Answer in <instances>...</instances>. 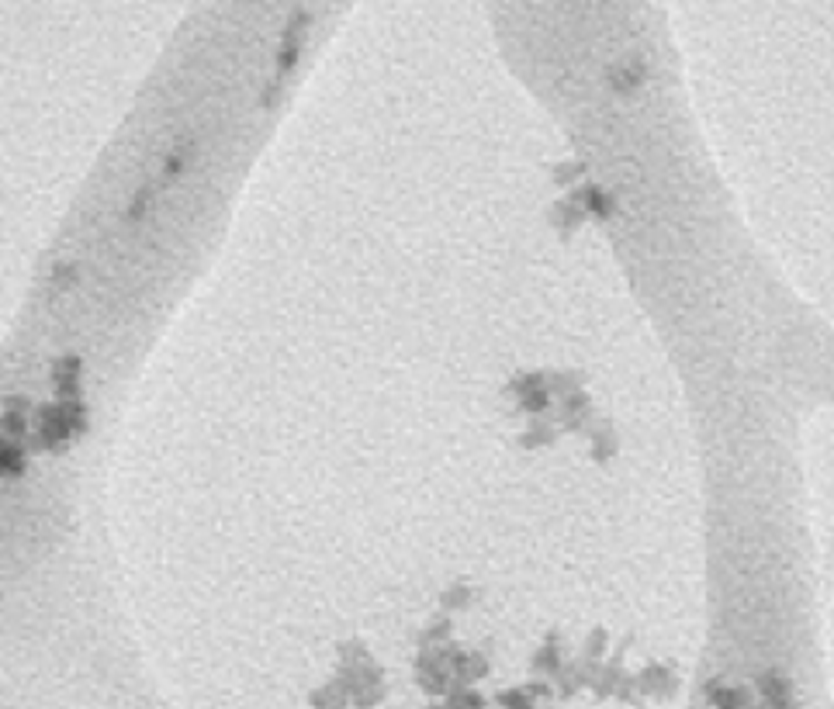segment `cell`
<instances>
[{
  "instance_id": "cell-2",
  "label": "cell",
  "mask_w": 834,
  "mask_h": 709,
  "mask_svg": "<svg viewBox=\"0 0 834 709\" xmlns=\"http://www.w3.org/2000/svg\"><path fill=\"white\" fill-rule=\"evenodd\" d=\"M80 381H84V360L66 353L52 364V388H56V402H73L80 398Z\"/></svg>"
},
{
  "instance_id": "cell-6",
  "label": "cell",
  "mask_w": 834,
  "mask_h": 709,
  "mask_svg": "<svg viewBox=\"0 0 834 709\" xmlns=\"http://www.w3.org/2000/svg\"><path fill=\"white\" fill-rule=\"evenodd\" d=\"M80 284V267L77 263H56V267H52V277H49V291L56 294H66L70 288H77Z\"/></svg>"
},
{
  "instance_id": "cell-5",
  "label": "cell",
  "mask_w": 834,
  "mask_h": 709,
  "mask_svg": "<svg viewBox=\"0 0 834 709\" xmlns=\"http://www.w3.org/2000/svg\"><path fill=\"white\" fill-rule=\"evenodd\" d=\"M194 153H198V149H194V139H184L180 146L170 149V156L163 160V173H160L163 184H174L180 173H184L194 163Z\"/></svg>"
},
{
  "instance_id": "cell-3",
  "label": "cell",
  "mask_w": 834,
  "mask_h": 709,
  "mask_svg": "<svg viewBox=\"0 0 834 709\" xmlns=\"http://www.w3.org/2000/svg\"><path fill=\"white\" fill-rule=\"evenodd\" d=\"M28 416H32V402H28L25 395L4 398V412H0V436L21 443L28 436Z\"/></svg>"
},
{
  "instance_id": "cell-1",
  "label": "cell",
  "mask_w": 834,
  "mask_h": 709,
  "mask_svg": "<svg viewBox=\"0 0 834 709\" xmlns=\"http://www.w3.org/2000/svg\"><path fill=\"white\" fill-rule=\"evenodd\" d=\"M84 433H87V405L80 398H73V402H52L39 409V416H35L39 447L49 450V454H63Z\"/></svg>"
},
{
  "instance_id": "cell-7",
  "label": "cell",
  "mask_w": 834,
  "mask_h": 709,
  "mask_svg": "<svg viewBox=\"0 0 834 709\" xmlns=\"http://www.w3.org/2000/svg\"><path fill=\"white\" fill-rule=\"evenodd\" d=\"M153 201H156V191H153V184L139 187V191L132 194L129 208H125V218H129V222H142V218L149 215V208H153Z\"/></svg>"
},
{
  "instance_id": "cell-4",
  "label": "cell",
  "mask_w": 834,
  "mask_h": 709,
  "mask_svg": "<svg viewBox=\"0 0 834 709\" xmlns=\"http://www.w3.org/2000/svg\"><path fill=\"white\" fill-rule=\"evenodd\" d=\"M25 471H28L25 443L0 436V478H21Z\"/></svg>"
}]
</instances>
